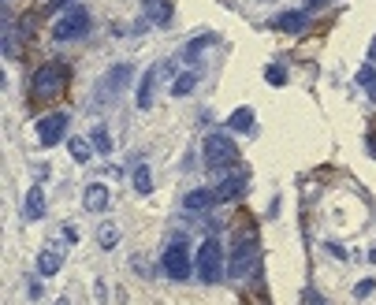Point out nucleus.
Listing matches in <instances>:
<instances>
[{
	"instance_id": "bb28decb",
	"label": "nucleus",
	"mask_w": 376,
	"mask_h": 305,
	"mask_svg": "<svg viewBox=\"0 0 376 305\" xmlns=\"http://www.w3.org/2000/svg\"><path fill=\"white\" fill-rule=\"evenodd\" d=\"M305 305H328V302H324V294L310 290V294H305Z\"/></svg>"
},
{
	"instance_id": "412c9836",
	"label": "nucleus",
	"mask_w": 376,
	"mask_h": 305,
	"mask_svg": "<svg viewBox=\"0 0 376 305\" xmlns=\"http://www.w3.org/2000/svg\"><path fill=\"white\" fill-rule=\"evenodd\" d=\"M97 242H101V250H112V246L120 242V231H116L112 223H105V228L97 231Z\"/></svg>"
},
{
	"instance_id": "c756f323",
	"label": "nucleus",
	"mask_w": 376,
	"mask_h": 305,
	"mask_svg": "<svg viewBox=\"0 0 376 305\" xmlns=\"http://www.w3.org/2000/svg\"><path fill=\"white\" fill-rule=\"evenodd\" d=\"M369 97H373V104H376V86H373V90H369Z\"/></svg>"
},
{
	"instance_id": "f03ea898",
	"label": "nucleus",
	"mask_w": 376,
	"mask_h": 305,
	"mask_svg": "<svg viewBox=\"0 0 376 305\" xmlns=\"http://www.w3.org/2000/svg\"><path fill=\"white\" fill-rule=\"evenodd\" d=\"M253 253H257V242L250 234H239L231 246V257H227V275H231V279H246L253 268Z\"/></svg>"
},
{
	"instance_id": "5701e85b",
	"label": "nucleus",
	"mask_w": 376,
	"mask_h": 305,
	"mask_svg": "<svg viewBox=\"0 0 376 305\" xmlns=\"http://www.w3.org/2000/svg\"><path fill=\"white\" fill-rule=\"evenodd\" d=\"M93 149H97V153H108V149H112V138H108L105 127H97V131H93Z\"/></svg>"
},
{
	"instance_id": "393cba45",
	"label": "nucleus",
	"mask_w": 376,
	"mask_h": 305,
	"mask_svg": "<svg viewBox=\"0 0 376 305\" xmlns=\"http://www.w3.org/2000/svg\"><path fill=\"white\" fill-rule=\"evenodd\" d=\"M358 82H361V86H369V82L376 86V67H373V64H369V67H361V71H358Z\"/></svg>"
},
{
	"instance_id": "7ed1b4c3",
	"label": "nucleus",
	"mask_w": 376,
	"mask_h": 305,
	"mask_svg": "<svg viewBox=\"0 0 376 305\" xmlns=\"http://www.w3.org/2000/svg\"><path fill=\"white\" fill-rule=\"evenodd\" d=\"M64 82H67V67L64 64H45V67H37V71H34L30 90L37 97H56L64 90Z\"/></svg>"
},
{
	"instance_id": "f257e3e1",
	"label": "nucleus",
	"mask_w": 376,
	"mask_h": 305,
	"mask_svg": "<svg viewBox=\"0 0 376 305\" xmlns=\"http://www.w3.org/2000/svg\"><path fill=\"white\" fill-rule=\"evenodd\" d=\"M197 275H202L205 283H216L224 275V246L220 239H205L202 250H197V261H194Z\"/></svg>"
},
{
	"instance_id": "20e7f679",
	"label": "nucleus",
	"mask_w": 376,
	"mask_h": 305,
	"mask_svg": "<svg viewBox=\"0 0 376 305\" xmlns=\"http://www.w3.org/2000/svg\"><path fill=\"white\" fill-rule=\"evenodd\" d=\"M86 30H90V12H86V8H67V12L53 23L56 41H71V37H82Z\"/></svg>"
},
{
	"instance_id": "2eb2a0df",
	"label": "nucleus",
	"mask_w": 376,
	"mask_h": 305,
	"mask_svg": "<svg viewBox=\"0 0 376 305\" xmlns=\"http://www.w3.org/2000/svg\"><path fill=\"white\" fill-rule=\"evenodd\" d=\"M156 75H161V67H150V71L142 75V82H138V108H150L153 104V82Z\"/></svg>"
},
{
	"instance_id": "0eeeda50",
	"label": "nucleus",
	"mask_w": 376,
	"mask_h": 305,
	"mask_svg": "<svg viewBox=\"0 0 376 305\" xmlns=\"http://www.w3.org/2000/svg\"><path fill=\"white\" fill-rule=\"evenodd\" d=\"M64 134H67V115H64V112H48V115H42V123H37V138H42V145L64 142Z\"/></svg>"
},
{
	"instance_id": "a211bd4d",
	"label": "nucleus",
	"mask_w": 376,
	"mask_h": 305,
	"mask_svg": "<svg viewBox=\"0 0 376 305\" xmlns=\"http://www.w3.org/2000/svg\"><path fill=\"white\" fill-rule=\"evenodd\" d=\"M194 86H197V75H194V71H186V75H179V78L172 82V93H175V97H186V93L194 90Z\"/></svg>"
},
{
	"instance_id": "423d86ee",
	"label": "nucleus",
	"mask_w": 376,
	"mask_h": 305,
	"mask_svg": "<svg viewBox=\"0 0 376 305\" xmlns=\"http://www.w3.org/2000/svg\"><path fill=\"white\" fill-rule=\"evenodd\" d=\"M235 142H231V134H224V131H213L209 138H205V164L216 172V168H224V164H235Z\"/></svg>"
},
{
	"instance_id": "f8f14e48",
	"label": "nucleus",
	"mask_w": 376,
	"mask_h": 305,
	"mask_svg": "<svg viewBox=\"0 0 376 305\" xmlns=\"http://www.w3.org/2000/svg\"><path fill=\"white\" fill-rule=\"evenodd\" d=\"M305 23H310V15H305V12H283L280 19H276V30H283V34H302Z\"/></svg>"
},
{
	"instance_id": "39448f33",
	"label": "nucleus",
	"mask_w": 376,
	"mask_h": 305,
	"mask_svg": "<svg viewBox=\"0 0 376 305\" xmlns=\"http://www.w3.org/2000/svg\"><path fill=\"white\" fill-rule=\"evenodd\" d=\"M161 268L164 275H172V279H186L194 268V261H190V250H186V239H172V246L164 250V257H161Z\"/></svg>"
},
{
	"instance_id": "cd10ccee",
	"label": "nucleus",
	"mask_w": 376,
	"mask_h": 305,
	"mask_svg": "<svg viewBox=\"0 0 376 305\" xmlns=\"http://www.w3.org/2000/svg\"><path fill=\"white\" fill-rule=\"evenodd\" d=\"M64 239H67V242H78V228H71V223H67V228H64Z\"/></svg>"
},
{
	"instance_id": "6ab92c4d",
	"label": "nucleus",
	"mask_w": 376,
	"mask_h": 305,
	"mask_svg": "<svg viewBox=\"0 0 376 305\" xmlns=\"http://www.w3.org/2000/svg\"><path fill=\"white\" fill-rule=\"evenodd\" d=\"M67 149H71V156L78 164H86L93 156V149H90V142H82V138H71V142H67Z\"/></svg>"
},
{
	"instance_id": "6e6552de",
	"label": "nucleus",
	"mask_w": 376,
	"mask_h": 305,
	"mask_svg": "<svg viewBox=\"0 0 376 305\" xmlns=\"http://www.w3.org/2000/svg\"><path fill=\"white\" fill-rule=\"evenodd\" d=\"M60 264H64V246H45V250H42V257H37V275H45V279H48V275H56V272H60Z\"/></svg>"
},
{
	"instance_id": "9b49d317",
	"label": "nucleus",
	"mask_w": 376,
	"mask_h": 305,
	"mask_svg": "<svg viewBox=\"0 0 376 305\" xmlns=\"http://www.w3.org/2000/svg\"><path fill=\"white\" fill-rule=\"evenodd\" d=\"M26 220H42L45 216V186H30L26 190Z\"/></svg>"
},
{
	"instance_id": "f3484780",
	"label": "nucleus",
	"mask_w": 376,
	"mask_h": 305,
	"mask_svg": "<svg viewBox=\"0 0 376 305\" xmlns=\"http://www.w3.org/2000/svg\"><path fill=\"white\" fill-rule=\"evenodd\" d=\"M145 4V12H150L153 23H168L172 19V8H168V0H142Z\"/></svg>"
},
{
	"instance_id": "b1692460",
	"label": "nucleus",
	"mask_w": 376,
	"mask_h": 305,
	"mask_svg": "<svg viewBox=\"0 0 376 305\" xmlns=\"http://www.w3.org/2000/svg\"><path fill=\"white\" fill-rule=\"evenodd\" d=\"M209 41H213V34H205V37H197V41H190V45H186V53H183V56H186V60H194V56H197V53H202V48H205V45H209Z\"/></svg>"
},
{
	"instance_id": "ddd939ff",
	"label": "nucleus",
	"mask_w": 376,
	"mask_h": 305,
	"mask_svg": "<svg viewBox=\"0 0 376 305\" xmlns=\"http://www.w3.org/2000/svg\"><path fill=\"white\" fill-rule=\"evenodd\" d=\"M213 201H220L216 198V190H194V194H186V212H209L213 209Z\"/></svg>"
},
{
	"instance_id": "4be33fe9",
	"label": "nucleus",
	"mask_w": 376,
	"mask_h": 305,
	"mask_svg": "<svg viewBox=\"0 0 376 305\" xmlns=\"http://www.w3.org/2000/svg\"><path fill=\"white\" fill-rule=\"evenodd\" d=\"M265 78H269V86H283L287 82V71H283L280 64H269V67H265Z\"/></svg>"
},
{
	"instance_id": "7c9ffc66",
	"label": "nucleus",
	"mask_w": 376,
	"mask_h": 305,
	"mask_svg": "<svg viewBox=\"0 0 376 305\" xmlns=\"http://www.w3.org/2000/svg\"><path fill=\"white\" fill-rule=\"evenodd\" d=\"M310 4H313V8H316V4H324V0H310Z\"/></svg>"
},
{
	"instance_id": "4468645a",
	"label": "nucleus",
	"mask_w": 376,
	"mask_h": 305,
	"mask_svg": "<svg viewBox=\"0 0 376 305\" xmlns=\"http://www.w3.org/2000/svg\"><path fill=\"white\" fill-rule=\"evenodd\" d=\"M86 209L90 212H105L108 209V186L105 183H93V186H86Z\"/></svg>"
},
{
	"instance_id": "aec40b11",
	"label": "nucleus",
	"mask_w": 376,
	"mask_h": 305,
	"mask_svg": "<svg viewBox=\"0 0 376 305\" xmlns=\"http://www.w3.org/2000/svg\"><path fill=\"white\" fill-rule=\"evenodd\" d=\"M134 190H138V194H150V190H153V175H150V168H145V164H138V168H134Z\"/></svg>"
},
{
	"instance_id": "a878e982",
	"label": "nucleus",
	"mask_w": 376,
	"mask_h": 305,
	"mask_svg": "<svg viewBox=\"0 0 376 305\" xmlns=\"http://www.w3.org/2000/svg\"><path fill=\"white\" fill-rule=\"evenodd\" d=\"M376 290V279H361L358 287H354V294H358V298H365V294H373Z\"/></svg>"
},
{
	"instance_id": "9d476101",
	"label": "nucleus",
	"mask_w": 376,
	"mask_h": 305,
	"mask_svg": "<svg viewBox=\"0 0 376 305\" xmlns=\"http://www.w3.org/2000/svg\"><path fill=\"white\" fill-rule=\"evenodd\" d=\"M127 78H131V67H127V64H116L112 71H108V75L101 78V86H97V90H101V97H116V93H120V86L127 82Z\"/></svg>"
},
{
	"instance_id": "1a4fd4ad",
	"label": "nucleus",
	"mask_w": 376,
	"mask_h": 305,
	"mask_svg": "<svg viewBox=\"0 0 376 305\" xmlns=\"http://www.w3.org/2000/svg\"><path fill=\"white\" fill-rule=\"evenodd\" d=\"M246 179H250L246 172L227 175V179L216 186V198H220V201H235V198H242V194H246Z\"/></svg>"
},
{
	"instance_id": "dca6fc26",
	"label": "nucleus",
	"mask_w": 376,
	"mask_h": 305,
	"mask_svg": "<svg viewBox=\"0 0 376 305\" xmlns=\"http://www.w3.org/2000/svg\"><path fill=\"white\" fill-rule=\"evenodd\" d=\"M227 127H231V131H250V127H253V108H235L231 120H227Z\"/></svg>"
},
{
	"instance_id": "c85d7f7f",
	"label": "nucleus",
	"mask_w": 376,
	"mask_h": 305,
	"mask_svg": "<svg viewBox=\"0 0 376 305\" xmlns=\"http://www.w3.org/2000/svg\"><path fill=\"white\" fill-rule=\"evenodd\" d=\"M369 60L376 64V37H373V45H369Z\"/></svg>"
}]
</instances>
